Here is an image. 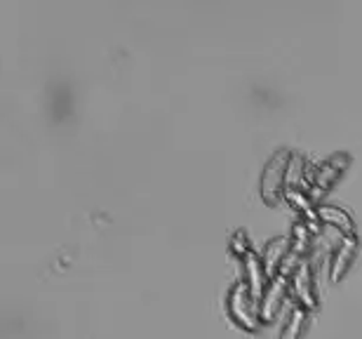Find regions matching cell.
Returning <instances> with one entry per match:
<instances>
[{"label":"cell","mask_w":362,"mask_h":339,"mask_svg":"<svg viewBox=\"0 0 362 339\" xmlns=\"http://www.w3.org/2000/svg\"><path fill=\"white\" fill-rule=\"evenodd\" d=\"M250 297H247V283H240V285H235V290L230 292V301H228V306H230V314L235 316L238 321L245 323L247 328H255V316L250 314Z\"/></svg>","instance_id":"obj_1"},{"label":"cell","mask_w":362,"mask_h":339,"mask_svg":"<svg viewBox=\"0 0 362 339\" xmlns=\"http://www.w3.org/2000/svg\"><path fill=\"white\" fill-rule=\"evenodd\" d=\"M353 252H356V238H346V241L339 245L334 264H332V278H337L339 273L344 271V266L353 259Z\"/></svg>","instance_id":"obj_2"},{"label":"cell","mask_w":362,"mask_h":339,"mask_svg":"<svg viewBox=\"0 0 362 339\" xmlns=\"http://www.w3.org/2000/svg\"><path fill=\"white\" fill-rule=\"evenodd\" d=\"M275 285L266 287L264 290V309H266V316H271L275 311V304H278V299L282 297V290H285V278H275L273 280Z\"/></svg>","instance_id":"obj_3"},{"label":"cell","mask_w":362,"mask_h":339,"mask_svg":"<svg viewBox=\"0 0 362 339\" xmlns=\"http://www.w3.org/2000/svg\"><path fill=\"white\" fill-rule=\"evenodd\" d=\"M320 212H322V217H327L332 222H341L346 229H351V217H349V214H344L341 210H337V207L327 205V207H322V210H317V214H320Z\"/></svg>","instance_id":"obj_4"},{"label":"cell","mask_w":362,"mask_h":339,"mask_svg":"<svg viewBox=\"0 0 362 339\" xmlns=\"http://www.w3.org/2000/svg\"><path fill=\"white\" fill-rule=\"evenodd\" d=\"M303 316H306V311H303V309H296L294 316L287 323V328H285V339H294L296 337V333H299V326L303 323Z\"/></svg>","instance_id":"obj_5"}]
</instances>
